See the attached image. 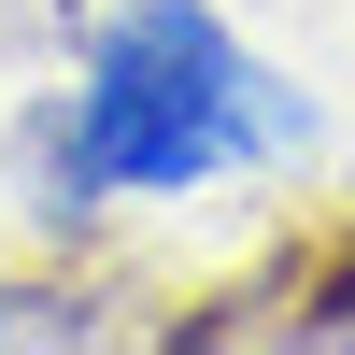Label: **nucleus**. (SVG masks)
<instances>
[{"label":"nucleus","mask_w":355,"mask_h":355,"mask_svg":"<svg viewBox=\"0 0 355 355\" xmlns=\"http://www.w3.org/2000/svg\"><path fill=\"white\" fill-rule=\"evenodd\" d=\"M256 71L227 57V28L199 0H157L100 43V85H85V142H71V185H185V171L256 157Z\"/></svg>","instance_id":"f257e3e1"}]
</instances>
